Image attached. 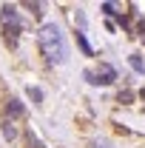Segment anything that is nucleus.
Returning a JSON list of instances; mask_svg holds the SVG:
<instances>
[{
  "label": "nucleus",
  "instance_id": "obj_10",
  "mask_svg": "<svg viewBox=\"0 0 145 148\" xmlns=\"http://www.w3.org/2000/svg\"><path fill=\"white\" fill-rule=\"evenodd\" d=\"M29 148H43L40 143H37V137H34V134H29Z\"/></svg>",
  "mask_w": 145,
  "mask_h": 148
},
{
  "label": "nucleus",
  "instance_id": "obj_7",
  "mask_svg": "<svg viewBox=\"0 0 145 148\" xmlns=\"http://www.w3.org/2000/svg\"><path fill=\"white\" fill-rule=\"evenodd\" d=\"M29 97H31L34 103H40V100H43V91H40V88H31V86H29Z\"/></svg>",
  "mask_w": 145,
  "mask_h": 148
},
{
  "label": "nucleus",
  "instance_id": "obj_8",
  "mask_svg": "<svg viewBox=\"0 0 145 148\" xmlns=\"http://www.w3.org/2000/svg\"><path fill=\"white\" fill-rule=\"evenodd\" d=\"M103 12H105L108 17H111V14H117V12H114V3H103Z\"/></svg>",
  "mask_w": 145,
  "mask_h": 148
},
{
  "label": "nucleus",
  "instance_id": "obj_4",
  "mask_svg": "<svg viewBox=\"0 0 145 148\" xmlns=\"http://www.w3.org/2000/svg\"><path fill=\"white\" fill-rule=\"evenodd\" d=\"M131 69L140 71V74L145 71V63H142V57H140V54H131Z\"/></svg>",
  "mask_w": 145,
  "mask_h": 148
},
{
  "label": "nucleus",
  "instance_id": "obj_9",
  "mask_svg": "<svg viewBox=\"0 0 145 148\" xmlns=\"http://www.w3.org/2000/svg\"><path fill=\"white\" fill-rule=\"evenodd\" d=\"M131 100H134V94H131V91H122V94H120V103H131Z\"/></svg>",
  "mask_w": 145,
  "mask_h": 148
},
{
  "label": "nucleus",
  "instance_id": "obj_1",
  "mask_svg": "<svg viewBox=\"0 0 145 148\" xmlns=\"http://www.w3.org/2000/svg\"><path fill=\"white\" fill-rule=\"evenodd\" d=\"M37 43H40L43 54L49 57L51 63H66V60H68V49H66V40H63L60 26L46 23V26L40 29V34H37Z\"/></svg>",
  "mask_w": 145,
  "mask_h": 148
},
{
  "label": "nucleus",
  "instance_id": "obj_12",
  "mask_svg": "<svg viewBox=\"0 0 145 148\" xmlns=\"http://www.w3.org/2000/svg\"><path fill=\"white\" fill-rule=\"evenodd\" d=\"M94 148H111V143H97Z\"/></svg>",
  "mask_w": 145,
  "mask_h": 148
},
{
  "label": "nucleus",
  "instance_id": "obj_5",
  "mask_svg": "<svg viewBox=\"0 0 145 148\" xmlns=\"http://www.w3.org/2000/svg\"><path fill=\"white\" fill-rule=\"evenodd\" d=\"M77 43H80V49L91 57V46H88V40H85V34H83V32H77Z\"/></svg>",
  "mask_w": 145,
  "mask_h": 148
},
{
  "label": "nucleus",
  "instance_id": "obj_3",
  "mask_svg": "<svg viewBox=\"0 0 145 148\" xmlns=\"http://www.w3.org/2000/svg\"><path fill=\"white\" fill-rule=\"evenodd\" d=\"M9 114H12V117H20V114H23V103L12 97V100H9Z\"/></svg>",
  "mask_w": 145,
  "mask_h": 148
},
{
  "label": "nucleus",
  "instance_id": "obj_2",
  "mask_svg": "<svg viewBox=\"0 0 145 148\" xmlns=\"http://www.w3.org/2000/svg\"><path fill=\"white\" fill-rule=\"evenodd\" d=\"M83 77L88 80L91 86H111V83L117 80V71L111 69L108 63H100V69H85Z\"/></svg>",
  "mask_w": 145,
  "mask_h": 148
},
{
  "label": "nucleus",
  "instance_id": "obj_11",
  "mask_svg": "<svg viewBox=\"0 0 145 148\" xmlns=\"http://www.w3.org/2000/svg\"><path fill=\"white\" fill-rule=\"evenodd\" d=\"M29 9H31V12H34V14H43V12H40V9H43V6H40V3H29Z\"/></svg>",
  "mask_w": 145,
  "mask_h": 148
},
{
  "label": "nucleus",
  "instance_id": "obj_6",
  "mask_svg": "<svg viewBox=\"0 0 145 148\" xmlns=\"http://www.w3.org/2000/svg\"><path fill=\"white\" fill-rule=\"evenodd\" d=\"M3 137H6V140H14V137H17V128H14L12 123H6V125H3Z\"/></svg>",
  "mask_w": 145,
  "mask_h": 148
}]
</instances>
